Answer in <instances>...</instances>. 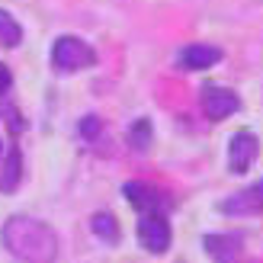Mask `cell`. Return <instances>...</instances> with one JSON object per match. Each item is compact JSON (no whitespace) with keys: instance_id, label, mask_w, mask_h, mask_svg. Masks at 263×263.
<instances>
[{"instance_id":"30bf717a","label":"cell","mask_w":263,"mask_h":263,"mask_svg":"<svg viewBox=\"0 0 263 263\" xmlns=\"http://www.w3.org/2000/svg\"><path fill=\"white\" fill-rule=\"evenodd\" d=\"M20 180H23V157H20V148H10L4 170H0V193H13L20 186Z\"/></svg>"},{"instance_id":"7a4b0ae2","label":"cell","mask_w":263,"mask_h":263,"mask_svg":"<svg viewBox=\"0 0 263 263\" xmlns=\"http://www.w3.org/2000/svg\"><path fill=\"white\" fill-rule=\"evenodd\" d=\"M51 64H55V71H61V74H74V71L93 68L97 51H93V45H87L84 39H77V35H61V39H55V45H51Z\"/></svg>"},{"instance_id":"5b68a950","label":"cell","mask_w":263,"mask_h":263,"mask_svg":"<svg viewBox=\"0 0 263 263\" xmlns=\"http://www.w3.org/2000/svg\"><path fill=\"white\" fill-rule=\"evenodd\" d=\"M257 154H260V141L254 132H234L231 141H228V170L231 174H247V170L254 167L257 161Z\"/></svg>"},{"instance_id":"9a60e30c","label":"cell","mask_w":263,"mask_h":263,"mask_svg":"<svg viewBox=\"0 0 263 263\" xmlns=\"http://www.w3.org/2000/svg\"><path fill=\"white\" fill-rule=\"evenodd\" d=\"M10 84H13V74H10V68H7V64H0V93H7V90H10Z\"/></svg>"},{"instance_id":"52a82bcc","label":"cell","mask_w":263,"mask_h":263,"mask_svg":"<svg viewBox=\"0 0 263 263\" xmlns=\"http://www.w3.org/2000/svg\"><path fill=\"white\" fill-rule=\"evenodd\" d=\"M221 61V48L218 45H205V42H193L186 48H180L177 64L183 71H209Z\"/></svg>"},{"instance_id":"277c9868","label":"cell","mask_w":263,"mask_h":263,"mask_svg":"<svg viewBox=\"0 0 263 263\" xmlns=\"http://www.w3.org/2000/svg\"><path fill=\"white\" fill-rule=\"evenodd\" d=\"M199 103H202V112L212 122H221V119H228V116H234L241 109V97L228 87H218V84H205L202 93H199Z\"/></svg>"},{"instance_id":"5bb4252c","label":"cell","mask_w":263,"mask_h":263,"mask_svg":"<svg viewBox=\"0 0 263 263\" xmlns=\"http://www.w3.org/2000/svg\"><path fill=\"white\" fill-rule=\"evenodd\" d=\"M100 128H103V122L97 119V116H87V119L81 122V135H84V138H97Z\"/></svg>"},{"instance_id":"9c48e42d","label":"cell","mask_w":263,"mask_h":263,"mask_svg":"<svg viewBox=\"0 0 263 263\" xmlns=\"http://www.w3.org/2000/svg\"><path fill=\"white\" fill-rule=\"evenodd\" d=\"M241 247V234H209L205 238V251L215 257V263H238Z\"/></svg>"},{"instance_id":"3957f363","label":"cell","mask_w":263,"mask_h":263,"mask_svg":"<svg viewBox=\"0 0 263 263\" xmlns=\"http://www.w3.org/2000/svg\"><path fill=\"white\" fill-rule=\"evenodd\" d=\"M170 241H174V231H170L167 212H144L138 218V244L148 254H167Z\"/></svg>"},{"instance_id":"6da1fadb","label":"cell","mask_w":263,"mask_h":263,"mask_svg":"<svg viewBox=\"0 0 263 263\" xmlns=\"http://www.w3.org/2000/svg\"><path fill=\"white\" fill-rule=\"evenodd\" d=\"M0 238L7 251L23 263H55L58 257V234L39 218L13 215L0 231Z\"/></svg>"},{"instance_id":"4fadbf2b","label":"cell","mask_w":263,"mask_h":263,"mask_svg":"<svg viewBox=\"0 0 263 263\" xmlns=\"http://www.w3.org/2000/svg\"><path fill=\"white\" fill-rule=\"evenodd\" d=\"M128 144L135 151H148V144H151V119L132 122V128H128Z\"/></svg>"},{"instance_id":"8fae6325","label":"cell","mask_w":263,"mask_h":263,"mask_svg":"<svg viewBox=\"0 0 263 263\" xmlns=\"http://www.w3.org/2000/svg\"><path fill=\"white\" fill-rule=\"evenodd\" d=\"M90 228H93V234L100 241H106V244L119 241V221H116L109 212H97L93 218H90Z\"/></svg>"},{"instance_id":"7c38bea8","label":"cell","mask_w":263,"mask_h":263,"mask_svg":"<svg viewBox=\"0 0 263 263\" xmlns=\"http://www.w3.org/2000/svg\"><path fill=\"white\" fill-rule=\"evenodd\" d=\"M23 42V26L10 16L7 10H0V45L4 48H16Z\"/></svg>"},{"instance_id":"ba28073f","label":"cell","mask_w":263,"mask_h":263,"mask_svg":"<svg viewBox=\"0 0 263 263\" xmlns=\"http://www.w3.org/2000/svg\"><path fill=\"white\" fill-rule=\"evenodd\" d=\"M122 196L138 209V212H167V199H164V193L161 190H154L148 186V183H138V180H132L122 186Z\"/></svg>"},{"instance_id":"8992f818","label":"cell","mask_w":263,"mask_h":263,"mask_svg":"<svg viewBox=\"0 0 263 263\" xmlns=\"http://www.w3.org/2000/svg\"><path fill=\"white\" fill-rule=\"evenodd\" d=\"M221 215H263V180L251 183L241 193H231L228 199L218 202Z\"/></svg>"}]
</instances>
